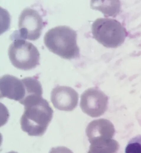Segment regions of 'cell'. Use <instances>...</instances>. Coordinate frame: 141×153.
Segmentation results:
<instances>
[{
	"instance_id": "cell-2",
	"label": "cell",
	"mask_w": 141,
	"mask_h": 153,
	"mask_svg": "<svg viewBox=\"0 0 141 153\" xmlns=\"http://www.w3.org/2000/svg\"><path fill=\"white\" fill-rule=\"evenodd\" d=\"M76 32L69 27L61 25L49 30L45 34L44 43L51 52L65 59L80 57L77 43Z\"/></svg>"
},
{
	"instance_id": "cell-1",
	"label": "cell",
	"mask_w": 141,
	"mask_h": 153,
	"mask_svg": "<svg viewBox=\"0 0 141 153\" xmlns=\"http://www.w3.org/2000/svg\"><path fill=\"white\" fill-rule=\"evenodd\" d=\"M20 119L22 130L30 136H41L51 121L53 111L48 102L42 97L24 105Z\"/></svg>"
},
{
	"instance_id": "cell-10",
	"label": "cell",
	"mask_w": 141,
	"mask_h": 153,
	"mask_svg": "<svg viewBox=\"0 0 141 153\" xmlns=\"http://www.w3.org/2000/svg\"><path fill=\"white\" fill-rule=\"evenodd\" d=\"M90 143L87 153H117L119 147L117 142L112 138L95 140Z\"/></svg>"
},
{
	"instance_id": "cell-3",
	"label": "cell",
	"mask_w": 141,
	"mask_h": 153,
	"mask_svg": "<svg viewBox=\"0 0 141 153\" xmlns=\"http://www.w3.org/2000/svg\"><path fill=\"white\" fill-rule=\"evenodd\" d=\"M44 10L36 5L25 8L18 20V30L15 31L11 38H20L35 41L40 36L43 29L47 24L44 19Z\"/></svg>"
},
{
	"instance_id": "cell-13",
	"label": "cell",
	"mask_w": 141,
	"mask_h": 153,
	"mask_svg": "<svg viewBox=\"0 0 141 153\" xmlns=\"http://www.w3.org/2000/svg\"><path fill=\"white\" fill-rule=\"evenodd\" d=\"M49 153H74L71 150L63 146L52 148Z\"/></svg>"
},
{
	"instance_id": "cell-14",
	"label": "cell",
	"mask_w": 141,
	"mask_h": 153,
	"mask_svg": "<svg viewBox=\"0 0 141 153\" xmlns=\"http://www.w3.org/2000/svg\"><path fill=\"white\" fill-rule=\"evenodd\" d=\"M7 153H18L16 152L13 151H12L10 152H8Z\"/></svg>"
},
{
	"instance_id": "cell-6",
	"label": "cell",
	"mask_w": 141,
	"mask_h": 153,
	"mask_svg": "<svg viewBox=\"0 0 141 153\" xmlns=\"http://www.w3.org/2000/svg\"><path fill=\"white\" fill-rule=\"evenodd\" d=\"M108 97L103 92L96 88H89L81 94L80 105L82 111L92 117L103 115L106 111Z\"/></svg>"
},
{
	"instance_id": "cell-9",
	"label": "cell",
	"mask_w": 141,
	"mask_h": 153,
	"mask_svg": "<svg viewBox=\"0 0 141 153\" xmlns=\"http://www.w3.org/2000/svg\"><path fill=\"white\" fill-rule=\"evenodd\" d=\"M115 132L112 123L103 118L94 120L89 123L86 132L90 143L98 140L112 139Z\"/></svg>"
},
{
	"instance_id": "cell-12",
	"label": "cell",
	"mask_w": 141,
	"mask_h": 153,
	"mask_svg": "<svg viewBox=\"0 0 141 153\" xmlns=\"http://www.w3.org/2000/svg\"><path fill=\"white\" fill-rule=\"evenodd\" d=\"M125 153H141V135L132 138L127 145Z\"/></svg>"
},
{
	"instance_id": "cell-4",
	"label": "cell",
	"mask_w": 141,
	"mask_h": 153,
	"mask_svg": "<svg viewBox=\"0 0 141 153\" xmlns=\"http://www.w3.org/2000/svg\"><path fill=\"white\" fill-rule=\"evenodd\" d=\"M93 37L107 48H114L121 45L127 35L126 30L117 20L100 18L93 23L92 28Z\"/></svg>"
},
{
	"instance_id": "cell-5",
	"label": "cell",
	"mask_w": 141,
	"mask_h": 153,
	"mask_svg": "<svg viewBox=\"0 0 141 153\" xmlns=\"http://www.w3.org/2000/svg\"><path fill=\"white\" fill-rule=\"evenodd\" d=\"M8 55L12 65L15 68L27 71L40 65V54L36 47L32 43L20 38H12Z\"/></svg>"
},
{
	"instance_id": "cell-7",
	"label": "cell",
	"mask_w": 141,
	"mask_h": 153,
	"mask_svg": "<svg viewBox=\"0 0 141 153\" xmlns=\"http://www.w3.org/2000/svg\"><path fill=\"white\" fill-rule=\"evenodd\" d=\"M78 94L73 88L68 86L57 85L52 90L51 100L56 109L71 111L77 106Z\"/></svg>"
},
{
	"instance_id": "cell-8",
	"label": "cell",
	"mask_w": 141,
	"mask_h": 153,
	"mask_svg": "<svg viewBox=\"0 0 141 153\" xmlns=\"http://www.w3.org/2000/svg\"><path fill=\"white\" fill-rule=\"evenodd\" d=\"M26 94L25 84L23 79L6 74L0 79V98L7 97L18 101L21 104Z\"/></svg>"
},
{
	"instance_id": "cell-11",
	"label": "cell",
	"mask_w": 141,
	"mask_h": 153,
	"mask_svg": "<svg viewBox=\"0 0 141 153\" xmlns=\"http://www.w3.org/2000/svg\"><path fill=\"white\" fill-rule=\"evenodd\" d=\"M94 1L91 5L92 8L101 11L107 16L115 17L120 11V3L119 1H110L104 3Z\"/></svg>"
}]
</instances>
